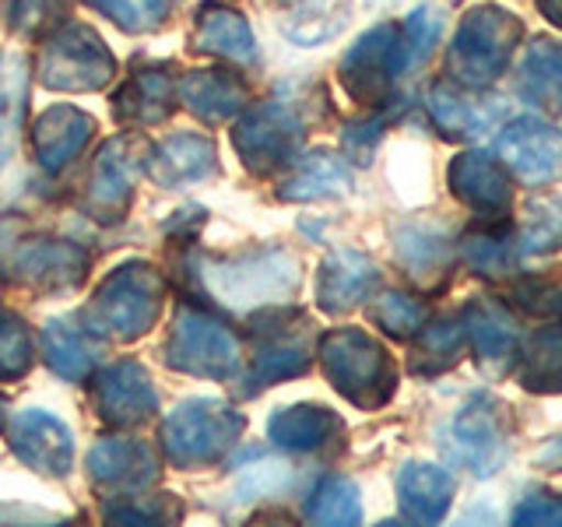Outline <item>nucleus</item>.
Here are the masks:
<instances>
[{
    "label": "nucleus",
    "instance_id": "f257e3e1",
    "mask_svg": "<svg viewBox=\"0 0 562 527\" xmlns=\"http://www.w3.org/2000/svg\"><path fill=\"white\" fill-rule=\"evenodd\" d=\"M520 40H524V22L514 11H506L499 4L471 8L450 40V53H447L450 81L461 88H474V92H485V88H492L506 75Z\"/></svg>",
    "mask_w": 562,
    "mask_h": 527
},
{
    "label": "nucleus",
    "instance_id": "f03ea898",
    "mask_svg": "<svg viewBox=\"0 0 562 527\" xmlns=\"http://www.w3.org/2000/svg\"><path fill=\"white\" fill-rule=\"evenodd\" d=\"M324 373L345 401L376 412L397 391V366L373 334L362 327H338L321 341Z\"/></svg>",
    "mask_w": 562,
    "mask_h": 527
},
{
    "label": "nucleus",
    "instance_id": "7ed1b4c3",
    "mask_svg": "<svg viewBox=\"0 0 562 527\" xmlns=\"http://www.w3.org/2000/svg\"><path fill=\"white\" fill-rule=\"evenodd\" d=\"M201 278L207 292L215 295V303L236 313L285 303V299L295 295L299 281H303L299 260L285 250H263L233 260H207Z\"/></svg>",
    "mask_w": 562,
    "mask_h": 527
},
{
    "label": "nucleus",
    "instance_id": "20e7f679",
    "mask_svg": "<svg viewBox=\"0 0 562 527\" xmlns=\"http://www.w3.org/2000/svg\"><path fill=\"white\" fill-rule=\"evenodd\" d=\"M246 429V418L222 401L190 397L162 426L166 457L180 468H201L225 457Z\"/></svg>",
    "mask_w": 562,
    "mask_h": 527
},
{
    "label": "nucleus",
    "instance_id": "39448f33",
    "mask_svg": "<svg viewBox=\"0 0 562 527\" xmlns=\"http://www.w3.org/2000/svg\"><path fill=\"white\" fill-rule=\"evenodd\" d=\"M506 404L488 391L471 394L457 412L439 447L453 464L468 468L474 479H492L509 461V429H506Z\"/></svg>",
    "mask_w": 562,
    "mask_h": 527
},
{
    "label": "nucleus",
    "instance_id": "423d86ee",
    "mask_svg": "<svg viewBox=\"0 0 562 527\" xmlns=\"http://www.w3.org/2000/svg\"><path fill=\"white\" fill-rule=\"evenodd\" d=\"M162 310V278L148 264H123L110 278L102 281L88 321L113 338H140L158 321Z\"/></svg>",
    "mask_w": 562,
    "mask_h": 527
},
{
    "label": "nucleus",
    "instance_id": "0eeeda50",
    "mask_svg": "<svg viewBox=\"0 0 562 527\" xmlns=\"http://www.w3.org/2000/svg\"><path fill=\"white\" fill-rule=\"evenodd\" d=\"M499 162L527 187L562 180V127L541 116H514L496 134Z\"/></svg>",
    "mask_w": 562,
    "mask_h": 527
},
{
    "label": "nucleus",
    "instance_id": "6e6552de",
    "mask_svg": "<svg viewBox=\"0 0 562 527\" xmlns=\"http://www.w3.org/2000/svg\"><path fill=\"white\" fill-rule=\"evenodd\" d=\"M166 359L172 369H180V373L204 377V380H225L239 369V345L233 334L211 321V316L183 310L172 324Z\"/></svg>",
    "mask_w": 562,
    "mask_h": 527
},
{
    "label": "nucleus",
    "instance_id": "1a4fd4ad",
    "mask_svg": "<svg viewBox=\"0 0 562 527\" xmlns=\"http://www.w3.org/2000/svg\"><path fill=\"white\" fill-rule=\"evenodd\" d=\"M401 70H408L404 67L401 29L376 25L351 46V53L341 64V81L351 99L373 105V102H383V96L391 92V85Z\"/></svg>",
    "mask_w": 562,
    "mask_h": 527
},
{
    "label": "nucleus",
    "instance_id": "9d476101",
    "mask_svg": "<svg viewBox=\"0 0 562 527\" xmlns=\"http://www.w3.org/2000/svg\"><path fill=\"white\" fill-rule=\"evenodd\" d=\"M447 183L453 198L471 208L482 222H503L514 204V183L509 172L492 152H464L447 169Z\"/></svg>",
    "mask_w": 562,
    "mask_h": 527
},
{
    "label": "nucleus",
    "instance_id": "9b49d317",
    "mask_svg": "<svg viewBox=\"0 0 562 527\" xmlns=\"http://www.w3.org/2000/svg\"><path fill=\"white\" fill-rule=\"evenodd\" d=\"M113 75V57L88 29H64L49 43L43 60V81L67 92H88L105 85Z\"/></svg>",
    "mask_w": 562,
    "mask_h": 527
},
{
    "label": "nucleus",
    "instance_id": "f8f14e48",
    "mask_svg": "<svg viewBox=\"0 0 562 527\" xmlns=\"http://www.w3.org/2000/svg\"><path fill=\"white\" fill-rule=\"evenodd\" d=\"M464 338L474 351V359L488 377H506L514 373L517 348H520V330L509 310L496 299L474 295L471 303L461 310Z\"/></svg>",
    "mask_w": 562,
    "mask_h": 527
},
{
    "label": "nucleus",
    "instance_id": "ddd939ff",
    "mask_svg": "<svg viewBox=\"0 0 562 527\" xmlns=\"http://www.w3.org/2000/svg\"><path fill=\"white\" fill-rule=\"evenodd\" d=\"M299 141H303V123L285 105H271V102L246 113L236 131V148L254 172H271L292 162Z\"/></svg>",
    "mask_w": 562,
    "mask_h": 527
},
{
    "label": "nucleus",
    "instance_id": "4468645a",
    "mask_svg": "<svg viewBox=\"0 0 562 527\" xmlns=\"http://www.w3.org/2000/svg\"><path fill=\"white\" fill-rule=\"evenodd\" d=\"M11 447L22 461L53 479H64L75 464V436L57 415L49 412H22L11 426Z\"/></svg>",
    "mask_w": 562,
    "mask_h": 527
},
{
    "label": "nucleus",
    "instance_id": "2eb2a0df",
    "mask_svg": "<svg viewBox=\"0 0 562 527\" xmlns=\"http://www.w3.org/2000/svg\"><path fill=\"white\" fill-rule=\"evenodd\" d=\"M429 116L453 141H479L492 131H499L503 105L496 99H479L474 88L443 81L432 85L429 92Z\"/></svg>",
    "mask_w": 562,
    "mask_h": 527
},
{
    "label": "nucleus",
    "instance_id": "dca6fc26",
    "mask_svg": "<svg viewBox=\"0 0 562 527\" xmlns=\"http://www.w3.org/2000/svg\"><path fill=\"white\" fill-rule=\"evenodd\" d=\"M158 408V394L151 386L148 369L140 362H120L105 369L99 380V415L113 426L145 422Z\"/></svg>",
    "mask_w": 562,
    "mask_h": 527
},
{
    "label": "nucleus",
    "instance_id": "f3484780",
    "mask_svg": "<svg viewBox=\"0 0 562 527\" xmlns=\"http://www.w3.org/2000/svg\"><path fill=\"white\" fill-rule=\"evenodd\" d=\"M134 152H137V145L127 137H116L99 152V162L92 172V190H88V204H92L95 218L116 222L123 211H127L137 169H140Z\"/></svg>",
    "mask_w": 562,
    "mask_h": 527
},
{
    "label": "nucleus",
    "instance_id": "a211bd4d",
    "mask_svg": "<svg viewBox=\"0 0 562 527\" xmlns=\"http://www.w3.org/2000/svg\"><path fill=\"white\" fill-rule=\"evenodd\" d=\"M453 503V474L439 464L412 461L397 471V506L412 524H439Z\"/></svg>",
    "mask_w": 562,
    "mask_h": 527
},
{
    "label": "nucleus",
    "instance_id": "6ab92c4d",
    "mask_svg": "<svg viewBox=\"0 0 562 527\" xmlns=\"http://www.w3.org/2000/svg\"><path fill=\"white\" fill-rule=\"evenodd\" d=\"M376 281H380V271L373 260L356 250H338L324 260L316 299H321L324 313H348V310H356L362 299H369V292L376 289Z\"/></svg>",
    "mask_w": 562,
    "mask_h": 527
},
{
    "label": "nucleus",
    "instance_id": "aec40b11",
    "mask_svg": "<svg viewBox=\"0 0 562 527\" xmlns=\"http://www.w3.org/2000/svg\"><path fill=\"white\" fill-rule=\"evenodd\" d=\"M514 377L531 394H562V324L535 327L517 348Z\"/></svg>",
    "mask_w": 562,
    "mask_h": 527
},
{
    "label": "nucleus",
    "instance_id": "412c9836",
    "mask_svg": "<svg viewBox=\"0 0 562 527\" xmlns=\"http://www.w3.org/2000/svg\"><path fill=\"white\" fill-rule=\"evenodd\" d=\"M341 418L321 408V404H292V408H278L268 422V436L271 444L281 450H295V453H313L327 447L330 439L341 436Z\"/></svg>",
    "mask_w": 562,
    "mask_h": 527
},
{
    "label": "nucleus",
    "instance_id": "4be33fe9",
    "mask_svg": "<svg viewBox=\"0 0 562 527\" xmlns=\"http://www.w3.org/2000/svg\"><path fill=\"white\" fill-rule=\"evenodd\" d=\"M155 453L140 439H102L88 453V471L99 485L140 489L155 479Z\"/></svg>",
    "mask_w": 562,
    "mask_h": 527
},
{
    "label": "nucleus",
    "instance_id": "5701e85b",
    "mask_svg": "<svg viewBox=\"0 0 562 527\" xmlns=\"http://www.w3.org/2000/svg\"><path fill=\"white\" fill-rule=\"evenodd\" d=\"M517 96L535 110L562 113V43L535 40L527 46L517 75Z\"/></svg>",
    "mask_w": 562,
    "mask_h": 527
},
{
    "label": "nucleus",
    "instance_id": "b1692460",
    "mask_svg": "<svg viewBox=\"0 0 562 527\" xmlns=\"http://www.w3.org/2000/svg\"><path fill=\"white\" fill-rule=\"evenodd\" d=\"M215 172V148H211L207 137L198 134H176L162 141L151 152V176L155 183H162L169 190L198 183L204 176Z\"/></svg>",
    "mask_w": 562,
    "mask_h": 527
},
{
    "label": "nucleus",
    "instance_id": "393cba45",
    "mask_svg": "<svg viewBox=\"0 0 562 527\" xmlns=\"http://www.w3.org/2000/svg\"><path fill=\"white\" fill-rule=\"evenodd\" d=\"M461 257L468 268L485 281H506L520 268L517 233H509L503 222H485L471 228L461 239Z\"/></svg>",
    "mask_w": 562,
    "mask_h": 527
},
{
    "label": "nucleus",
    "instance_id": "a878e982",
    "mask_svg": "<svg viewBox=\"0 0 562 527\" xmlns=\"http://www.w3.org/2000/svg\"><path fill=\"white\" fill-rule=\"evenodd\" d=\"M92 137V120H88L75 105H57L49 110L40 127H35V152H40V162L46 172L64 169L70 158H75L85 141Z\"/></svg>",
    "mask_w": 562,
    "mask_h": 527
},
{
    "label": "nucleus",
    "instance_id": "bb28decb",
    "mask_svg": "<svg viewBox=\"0 0 562 527\" xmlns=\"http://www.w3.org/2000/svg\"><path fill=\"white\" fill-rule=\"evenodd\" d=\"M260 338L263 341L257 345V356H254V383L257 386H268V383H278V380H289V377L306 373V366H310V345H306V338L295 327L263 330Z\"/></svg>",
    "mask_w": 562,
    "mask_h": 527
},
{
    "label": "nucleus",
    "instance_id": "cd10ccee",
    "mask_svg": "<svg viewBox=\"0 0 562 527\" xmlns=\"http://www.w3.org/2000/svg\"><path fill=\"white\" fill-rule=\"evenodd\" d=\"M88 257L78 246L67 243H35L29 250L18 254V271H22L32 285H46V289H64V285H78L85 274Z\"/></svg>",
    "mask_w": 562,
    "mask_h": 527
},
{
    "label": "nucleus",
    "instance_id": "c85d7f7f",
    "mask_svg": "<svg viewBox=\"0 0 562 527\" xmlns=\"http://www.w3.org/2000/svg\"><path fill=\"white\" fill-rule=\"evenodd\" d=\"M43 351L64 380H85L99 366V345L70 321H49L43 327Z\"/></svg>",
    "mask_w": 562,
    "mask_h": 527
},
{
    "label": "nucleus",
    "instance_id": "c756f323",
    "mask_svg": "<svg viewBox=\"0 0 562 527\" xmlns=\"http://www.w3.org/2000/svg\"><path fill=\"white\" fill-rule=\"evenodd\" d=\"M397 257L418 285H443L450 278V239L432 228H404L397 236Z\"/></svg>",
    "mask_w": 562,
    "mask_h": 527
},
{
    "label": "nucleus",
    "instance_id": "7c9ffc66",
    "mask_svg": "<svg viewBox=\"0 0 562 527\" xmlns=\"http://www.w3.org/2000/svg\"><path fill=\"white\" fill-rule=\"evenodd\" d=\"M464 324L461 316H439L429 327L418 330V345L412 356V373L415 377H439L453 369L464 356Z\"/></svg>",
    "mask_w": 562,
    "mask_h": 527
},
{
    "label": "nucleus",
    "instance_id": "2f4dec72",
    "mask_svg": "<svg viewBox=\"0 0 562 527\" xmlns=\"http://www.w3.org/2000/svg\"><path fill=\"white\" fill-rule=\"evenodd\" d=\"M351 187V176L338 155L313 152L306 155L299 169L292 172V180L281 187L285 201H324V198H341Z\"/></svg>",
    "mask_w": 562,
    "mask_h": 527
},
{
    "label": "nucleus",
    "instance_id": "473e14b6",
    "mask_svg": "<svg viewBox=\"0 0 562 527\" xmlns=\"http://www.w3.org/2000/svg\"><path fill=\"white\" fill-rule=\"evenodd\" d=\"M520 257H549L562 250V201L531 198L517 228Z\"/></svg>",
    "mask_w": 562,
    "mask_h": 527
},
{
    "label": "nucleus",
    "instance_id": "72a5a7b5",
    "mask_svg": "<svg viewBox=\"0 0 562 527\" xmlns=\"http://www.w3.org/2000/svg\"><path fill=\"white\" fill-rule=\"evenodd\" d=\"M198 46L211 49V53H222V57H233V60H254L257 57L254 35H250V29H246L243 14L225 11V8H207L201 14Z\"/></svg>",
    "mask_w": 562,
    "mask_h": 527
},
{
    "label": "nucleus",
    "instance_id": "f704fd0d",
    "mask_svg": "<svg viewBox=\"0 0 562 527\" xmlns=\"http://www.w3.org/2000/svg\"><path fill=\"white\" fill-rule=\"evenodd\" d=\"M183 99L204 123H218L243 102V85L222 70H201V75L187 78Z\"/></svg>",
    "mask_w": 562,
    "mask_h": 527
},
{
    "label": "nucleus",
    "instance_id": "c9c22d12",
    "mask_svg": "<svg viewBox=\"0 0 562 527\" xmlns=\"http://www.w3.org/2000/svg\"><path fill=\"white\" fill-rule=\"evenodd\" d=\"M25 57L8 53L0 60V166L11 158L18 127H22V113H25Z\"/></svg>",
    "mask_w": 562,
    "mask_h": 527
},
{
    "label": "nucleus",
    "instance_id": "e433bc0d",
    "mask_svg": "<svg viewBox=\"0 0 562 527\" xmlns=\"http://www.w3.org/2000/svg\"><path fill=\"white\" fill-rule=\"evenodd\" d=\"M306 517L313 524H359L362 520V503L359 489L348 479H327L313 489L306 503Z\"/></svg>",
    "mask_w": 562,
    "mask_h": 527
},
{
    "label": "nucleus",
    "instance_id": "4c0bfd02",
    "mask_svg": "<svg viewBox=\"0 0 562 527\" xmlns=\"http://www.w3.org/2000/svg\"><path fill=\"white\" fill-rule=\"evenodd\" d=\"M369 316H373L376 327H383L397 341L415 338V334L426 327V306H422L418 299L404 295V292L376 295V303H373V310H369Z\"/></svg>",
    "mask_w": 562,
    "mask_h": 527
},
{
    "label": "nucleus",
    "instance_id": "58836bf2",
    "mask_svg": "<svg viewBox=\"0 0 562 527\" xmlns=\"http://www.w3.org/2000/svg\"><path fill=\"white\" fill-rule=\"evenodd\" d=\"M32 366V338L14 313H0V380L25 377Z\"/></svg>",
    "mask_w": 562,
    "mask_h": 527
},
{
    "label": "nucleus",
    "instance_id": "ea45409f",
    "mask_svg": "<svg viewBox=\"0 0 562 527\" xmlns=\"http://www.w3.org/2000/svg\"><path fill=\"white\" fill-rule=\"evenodd\" d=\"M439 32H443V18H439L432 8H418L408 25L401 29V43H404V67L422 64L432 53Z\"/></svg>",
    "mask_w": 562,
    "mask_h": 527
},
{
    "label": "nucleus",
    "instance_id": "a19ab883",
    "mask_svg": "<svg viewBox=\"0 0 562 527\" xmlns=\"http://www.w3.org/2000/svg\"><path fill=\"white\" fill-rule=\"evenodd\" d=\"M120 102H127V105H120V113L127 120H140V123L162 120L166 105H158V102H169V85H166V78H140L134 85V92L127 88V96Z\"/></svg>",
    "mask_w": 562,
    "mask_h": 527
},
{
    "label": "nucleus",
    "instance_id": "79ce46f5",
    "mask_svg": "<svg viewBox=\"0 0 562 527\" xmlns=\"http://www.w3.org/2000/svg\"><path fill=\"white\" fill-rule=\"evenodd\" d=\"M95 8L110 14L123 29L140 32V29H155L162 22L169 11V0H95Z\"/></svg>",
    "mask_w": 562,
    "mask_h": 527
},
{
    "label": "nucleus",
    "instance_id": "37998d69",
    "mask_svg": "<svg viewBox=\"0 0 562 527\" xmlns=\"http://www.w3.org/2000/svg\"><path fill=\"white\" fill-rule=\"evenodd\" d=\"M292 482V471L278 461H263V464H254L243 471L239 479V496L236 500H260V496H278V492H285Z\"/></svg>",
    "mask_w": 562,
    "mask_h": 527
},
{
    "label": "nucleus",
    "instance_id": "c03bdc74",
    "mask_svg": "<svg viewBox=\"0 0 562 527\" xmlns=\"http://www.w3.org/2000/svg\"><path fill=\"white\" fill-rule=\"evenodd\" d=\"M514 524H562V496L555 492H531L514 509Z\"/></svg>",
    "mask_w": 562,
    "mask_h": 527
},
{
    "label": "nucleus",
    "instance_id": "a18cd8bd",
    "mask_svg": "<svg viewBox=\"0 0 562 527\" xmlns=\"http://www.w3.org/2000/svg\"><path fill=\"white\" fill-rule=\"evenodd\" d=\"M538 468H544V471H562V433L559 436H552L549 444H544L541 450H538Z\"/></svg>",
    "mask_w": 562,
    "mask_h": 527
},
{
    "label": "nucleus",
    "instance_id": "49530a36",
    "mask_svg": "<svg viewBox=\"0 0 562 527\" xmlns=\"http://www.w3.org/2000/svg\"><path fill=\"white\" fill-rule=\"evenodd\" d=\"M538 11L549 18L555 29H562V0H538Z\"/></svg>",
    "mask_w": 562,
    "mask_h": 527
},
{
    "label": "nucleus",
    "instance_id": "de8ad7c7",
    "mask_svg": "<svg viewBox=\"0 0 562 527\" xmlns=\"http://www.w3.org/2000/svg\"><path fill=\"white\" fill-rule=\"evenodd\" d=\"M8 418H11V401H8L4 394H0V429L8 426Z\"/></svg>",
    "mask_w": 562,
    "mask_h": 527
},
{
    "label": "nucleus",
    "instance_id": "09e8293b",
    "mask_svg": "<svg viewBox=\"0 0 562 527\" xmlns=\"http://www.w3.org/2000/svg\"><path fill=\"white\" fill-rule=\"evenodd\" d=\"M555 310L562 313V289H559V303H555Z\"/></svg>",
    "mask_w": 562,
    "mask_h": 527
}]
</instances>
